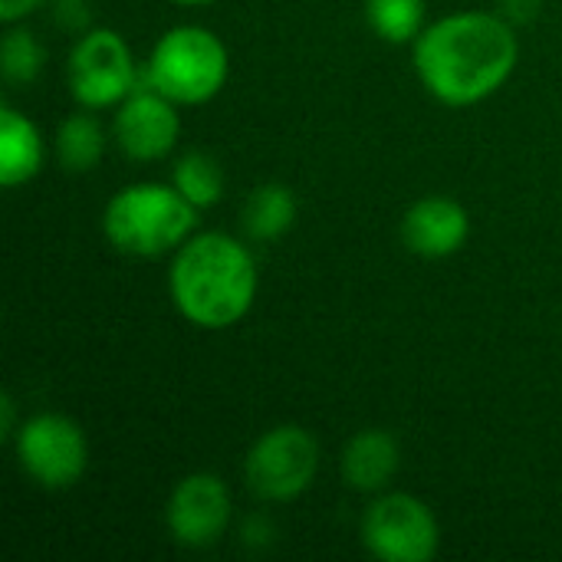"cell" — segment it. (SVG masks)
Masks as SVG:
<instances>
[{
    "label": "cell",
    "instance_id": "1",
    "mask_svg": "<svg viewBox=\"0 0 562 562\" xmlns=\"http://www.w3.org/2000/svg\"><path fill=\"white\" fill-rule=\"evenodd\" d=\"M412 59L431 99L468 109L507 86L520 59V40L504 13L458 10L422 30L412 43Z\"/></svg>",
    "mask_w": 562,
    "mask_h": 562
},
{
    "label": "cell",
    "instance_id": "2",
    "mask_svg": "<svg viewBox=\"0 0 562 562\" xmlns=\"http://www.w3.org/2000/svg\"><path fill=\"white\" fill-rule=\"evenodd\" d=\"M260 270L254 250L224 231H194L168 267L175 313L194 329L224 333L237 326L257 300Z\"/></svg>",
    "mask_w": 562,
    "mask_h": 562
},
{
    "label": "cell",
    "instance_id": "3",
    "mask_svg": "<svg viewBox=\"0 0 562 562\" xmlns=\"http://www.w3.org/2000/svg\"><path fill=\"white\" fill-rule=\"evenodd\" d=\"M201 211L168 181H132L119 188L102 211L105 240L135 260L175 254L194 231Z\"/></svg>",
    "mask_w": 562,
    "mask_h": 562
},
{
    "label": "cell",
    "instance_id": "4",
    "mask_svg": "<svg viewBox=\"0 0 562 562\" xmlns=\"http://www.w3.org/2000/svg\"><path fill=\"white\" fill-rule=\"evenodd\" d=\"M227 76L231 53L224 40L201 23H178L165 30L145 59V86L178 105H204L217 99Z\"/></svg>",
    "mask_w": 562,
    "mask_h": 562
},
{
    "label": "cell",
    "instance_id": "5",
    "mask_svg": "<svg viewBox=\"0 0 562 562\" xmlns=\"http://www.w3.org/2000/svg\"><path fill=\"white\" fill-rule=\"evenodd\" d=\"M319 441L303 425L267 428L244 458V484L263 504H290L303 497L319 474Z\"/></svg>",
    "mask_w": 562,
    "mask_h": 562
},
{
    "label": "cell",
    "instance_id": "6",
    "mask_svg": "<svg viewBox=\"0 0 562 562\" xmlns=\"http://www.w3.org/2000/svg\"><path fill=\"white\" fill-rule=\"evenodd\" d=\"M20 471L43 491H69L86 477L89 441L79 422L63 412H36L10 438Z\"/></svg>",
    "mask_w": 562,
    "mask_h": 562
},
{
    "label": "cell",
    "instance_id": "7",
    "mask_svg": "<svg viewBox=\"0 0 562 562\" xmlns=\"http://www.w3.org/2000/svg\"><path fill=\"white\" fill-rule=\"evenodd\" d=\"M135 56L112 26H89L66 56V86L76 105L102 112L122 105L135 92Z\"/></svg>",
    "mask_w": 562,
    "mask_h": 562
},
{
    "label": "cell",
    "instance_id": "8",
    "mask_svg": "<svg viewBox=\"0 0 562 562\" xmlns=\"http://www.w3.org/2000/svg\"><path fill=\"white\" fill-rule=\"evenodd\" d=\"M362 547L379 562H431L441 550L435 510L402 491H382L362 514Z\"/></svg>",
    "mask_w": 562,
    "mask_h": 562
},
{
    "label": "cell",
    "instance_id": "9",
    "mask_svg": "<svg viewBox=\"0 0 562 562\" xmlns=\"http://www.w3.org/2000/svg\"><path fill=\"white\" fill-rule=\"evenodd\" d=\"M234 524V497L224 477L211 471H194L181 477L165 504V527L171 540L184 550L217 547Z\"/></svg>",
    "mask_w": 562,
    "mask_h": 562
},
{
    "label": "cell",
    "instance_id": "10",
    "mask_svg": "<svg viewBox=\"0 0 562 562\" xmlns=\"http://www.w3.org/2000/svg\"><path fill=\"white\" fill-rule=\"evenodd\" d=\"M112 142L128 161L151 165L168 158L181 142L178 102L165 99L151 86L135 89L112 115Z\"/></svg>",
    "mask_w": 562,
    "mask_h": 562
},
{
    "label": "cell",
    "instance_id": "11",
    "mask_svg": "<svg viewBox=\"0 0 562 562\" xmlns=\"http://www.w3.org/2000/svg\"><path fill=\"white\" fill-rule=\"evenodd\" d=\"M468 237H471V214L461 201L448 194L418 198L402 214V244L415 257L448 260L468 244Z\"/></svg>",
    "mask_w": 562,
    "mask_h": 562
},
{
    "label": "cell",
    "instance_id": "12",
    "mask_svg": "<svg viewBox=\"0 0 562 562\" xmlns=\"http://www.w3.org/2000/svg\"><path fill=\"white\" fill-rule=\"evenodd\" d=\"M402 468V445L392 431L385 428H362L356 431L339 458V471L342 481L359 491V494H382L389 491V484L395 481Z\"/></svg>",
    "mask_w": 562,
    "mask_h": 562
},
{
    "label": "cell",
    "instance_id": "13",
    "mask_svg": "<svg viewBox=\"0 0 562 562\" xmlns=\"http://www.w3.org/2000/svg\"><path fill=\"white\" fill-rule=\"evenodd\" d=\"M46 161V145L30 115L13 105L0 109V181L3 188L30 184Z\"/></svg>",
    "mask_w": 562,
    "mask_h": 562
},
{
    "label": "cell",
    "instance_id": "14",
    "mask_svg": "<svg viewBox=\"0 0 562 562\" xmlns=\"http://www.w3.org/2000/svg\"><path fill=\"white\" fill-rule=\"evenodd\" d=\"M105 125L99 122V115L92 109H76L69 112L59 128H56V161L63 171L69 175H89L99 168V161L105 158Z\"/></svg>",
    "mask_w": 562,
    "mask_h": 562
},
{
    "label": "cell",
    "instance_id": "15",
    "mask_svg": "<svg viewBox=\"0 0 562 562\" xmlns=\"http://www.w3.org/2000/svg\"><path fill=\"white\" fill-rule=\"evenodd\" d=\"M296 214H300V204H296L293 188L280 181H267L247 194L240 221H244V234L254 244H270L293 231Z\"/></svg>",
    "mask_w": 562,
    "mask_h": 562
},
{
    "label": "cell",
    "instance_id": "16",
    "mask_svg": "<svg viewBox=\"0 0 562 562\" xmlns=\"http://www.w3.org/2000/svg\"><path fill=\"white\" fill-rule=\"evenodd\" d=\"M366 20L382 43L408 46L428 26L425 0H366Z\"/></svg>",
    "mask_w": 562,
    "mask_h": 562
},
{
    "label": "cell",
    "instance_id": "17",
    "mask_svg": "<svg viewBox=\"0 0 562 562\" xmlns=\"http://www.w3.org/2000/svg\"><path fill=\"white\" fill-rule=\"evenodd\" d=\"M171 184L198 211H207L224 198V168L207 151H184L171 168Z\"/></svg>",
    "mask_w": 562,
    "mask_h": 562
},
{
    "label": "cell",
    "instance_id": "18",
    "mask_svg": "<svg viewBox=\"0 0 562 562\" xmlns=\"http://www.w3.org/2000/svg\"><path fill=\"white\" fill-rule=\"evenodd\" d=\"M46 49L26 23H7L0 40V72L10 86H30L40 79Z\"/></svg>",
    "mask_w": 562,
    "mask_h": 562
},
{
    "label": "cell",
    "instance_id": "19",
    "mask_svg": "<svg viewBox=\"0 0 562 562\" xmlns=\"http://www.w3.org/2000/svg\"><path fill=\"white\" fill-rule=\"evenodd\" d=\"M53 20L59 30L79 36L89 30V3L86 0H53Z\"/></svg>",
    "mask_w": 562,
    "mask_h": 562
},
{
    "label": "cell",
    "instance_id": "20",
    "mask_svg": "<svg viewBox=\"0 0 562 562\" xmlns=\"http://www.w3.org/2000/svg\"><path fill=\"white\" fill-rule=\"evenodd\" d=\"M46 0H0V23H23L30 13H36Z\"/></svg>",
    "mask_w": 562,
    "mask_h": 562
},
{
    "label": "cell",
    "instance_id": "21",
    "mask_svg": "<svg viewBox=\"0 0 562 562\" xmlns=\"http://www.w3.org/2000/svg\"><path fill=\"white\" fill-rule=\"evenodd\" d=\"M16 402H13V395L10 392H3L0 395V438L3 441H10L13 435H16Z\"/></svg>",
    "mask_w": 562,
    "mask_h": 562
},
{
    "label": "cell",
    "instance_id": "22",
    "mask_svg": "<svg viewBox=\"0 0 562 562\" xmlns=\"http://www.w3.org/2000/svg\"><path fill=\"white\" fill-rule=\"evenodd\" d=\"M540 10V0H501V13L514 23V20H533Z\"/></svg>",
    "mask_w": 562,
    "mask_h": 562
},
{
    "label": "cell",
    "instance_id": "23",
    "mask_svg": "<svg viewBox=\"0 0 562 562\" xmlns=\"http://www.w3.org/2000/svg\"><path fill=\"white\" fill-rule=\"evenodd\" d=\"M168 3H178V7H207V3H221V0H168Z\"/></svg>",
    "mask_w": 562,
    "mask_h": 562
}]
</instances>
